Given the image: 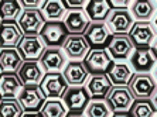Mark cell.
<instances>
[{"label":"cell","instance_id":"6da1fadb","mask_svg":"<svg viewBox=\"0 0 157 117\" xmlns=\"http://www.w3.org/2000/svg\"><path fill=\"white\" fill-rule=\"evenodd\" d=\"M133 99H151L156 96V79L151 73H133L128 83Z\"/></svg>","mask_w":157,"mask_h":117},{"label":"cell","instance_id":"7a4b0ae2","mask_svg":"<svg viewBox=\"0 0 157 117\" xmlns=\"http://www.w3.org/2000/svg\"><path fill=\"white\" fill-rule=\"evenodd\" d=\"M128 35L135 45V49L150 48L156 41V26L150 21H135Z\"/></svg>","mask_w":157,"mask_h":117},{"label":"cell","instance_id":"3957f363","mask_svg":"<svg viewBox=\"0 0 157 117\" xmlns=\"http://www.w3.org/2000/svg\"><path fill=\"white\" fill-rule=\"evenodd\" d=\"M17 102L24 113H36L40 112L45 103V97L41 93L38 85H24L17 95Z\"/></svg>","mask_w":157,"mask_h":117},{"label":"cell","instance_id":"277c9868","mask_svg":"<svg viewBox=\"0 0 157 117\" xmlns=\"http://www.w3.org/2000/svg\"><path fill=\"white\" fill-rule=\"evenodd\" d=\"M68 35L70 34L62 21H45L38 33L45 48H61Z\"/></svg>","mask_w":157,"mask_h":117},{"label":"cell","instance_id":"5b68a950","mask_svg":"<svg viewBox=\"0 0 157 117\" xmlns=\"http://www.w3.org/2000/svg\"><path fill=\"white\" fill-rule=\"evenodd\" d=\"M85 69L89 75H106L110 66L113 65V61L106 52V49H91L82 61Z\"/></svg>","mask_w":157,"mask_h":117},{"label":"cell","instance_id":"8992f818","mask_svg":"<svg viewBox=\"0 0 157 117\" xmlns=\"http://www.w3.org/2000/svg\"><path fill=\"white\" fill-rule=\"evenodd\" d=\"M38 88H40L41 93L44 95L45 99L61 100L62 95L68 89V85H67L61 72H51V73H44Z\"/></svg>","mask_w":157,"mask_h":117},{"label":"cell","instance_id":"52a82bcc","mask_svg":"<svg viewBox=\"0 0 157 117\" xmlns=\"http://www.w3.org/2000/svg\"><path fill=\"white\" fill-rule=\"evenodd\" d=\"M106 52L109 54L112 61H126L135 51V45L128 34H113L106 45Z\"/></svg>","mask_w":157,"mask_h":117},{"label":"cell","instance_id":"ba28073f","mask_svg":"<svg viewBox=\"0 0 157 117\" xmlns=\"http://www.w3.org/2000/svg\"><path fill=\"white\" fill-rule=\"evenodd\" d=\"M89 100L91 97L85 86H68L61 97V102L65 106L67 112H75V113H84Z\"/></svg>","mask_w":157,"mask_h":117},{"label":"cell","instance_id":"9c48e42d","mask_svg":"<svg viewBox=\"0 0 157 117\" xmlns=\"http://www.w3.org/2000/svg\"><path fill=\"white\" fill-rule=\"evenodd\" d=\"M17 24L23 35H38L45 20L38 9H23L20 17L17 18Z\"/></svg>","mask_w":157,"mask_h":117},{"label":"cell","instance_id":"30bf717a","mask_svg":"<svg viewBox=\"0 0 157 117\" xmlns=\"http://www.w3.org/2000/svg\"><path fill=\"white\" fill-rule=\"evenodd\" d=\"M135 20L132 18L128 9H110V13L106 18V27L110 34H129L133 27Z\"/></svg>","mask_w":157,"mask_h":117},{"label":"cell","instance_id":"8fae6325","mask_svg":"<svg viewBox=\"0 0 157 117\" xmlns=\"http://www.w3.org/2000/svg\"><path fill=\"white\" fill-rule=\"evenodd\" d=\"M130 68L136 73H150V71L156 65V47L135 49L129 57Z\"/></svg>","mask_w":157,"mask_h":117},{"label":"cell","instance_id":"7c38bea8","mask_svg":"<svg viewBox=\"0 0 157 117\" xmlns=\"http://www.w3.org/2000/svg\"><path fill=\"white\" fill-rule=\"evenodd\" d=\"M61 48L65 57L71 61H84L88 52L91 51V47L85 40L84 34H70Z\"/></svg>","mask_w":157,"mask_h":117},{"label":"cell","instance_id":"4fadbf2b","mask_svg":"<svg viewBox=\"0 0 157 117\" xmlns=\"http://www.w3.org/2000/svg\"><path fill=\"white\" fill-rule=\"evenodd\" d=\"M16 49L23 61H38L45 49V45L38 35H23Z\"/></svg>","mask_w":157,"mask_h":117},{"label":"cell","instance_id":"5bb4252c","mask_svg":"<svg viewBox=\"0 0 157 117\" xmlns=\"http://www.w3.org/2000/svg\"><path fill=\"white\" fill-rule=\"evenodd\" d=\"M84 37L91 49H101V48L105 49L112 34L105 23H89V26L84 33Z\"/></svg>","mask_w":157,"mask_h":117},{"label":"cell","instance_id":"9a60e30c","mask_svg":"<svg viewBox=\"0 0 157 117\" xmlns=\"http://www.w3.org/2000/svg\"><path fill=\"white\" fill-rule=\"evenodd\" d=\"M106 102L112 112L116 113V112H129L135 99L128 86H113L106 96Z\"/></svg>","mask_w":157,"mask_h":117},{"label":"cell","instance_id":"2e32d148","mask_svg":"<svg viewBox=\"0 0 157 117\" xmlns=\"http://www.w3.org/2000/svg\"><path fill=\"white\" fill-rule=\"evenodd\" d=\"M38 62L44 72H62L64 66L67 65V57L62 48H45Z\"/></svg>","mask_w":157,"mask_h":117},{"label":"cell","instance_id":"e0dca14e","mask_svg":"<svg viewBox=\"0 0 157 117\" xmlns=\"http://www.w3.org/2000/svg\"><path fill=\"white\" fill-rule=\"evenodd\" d=\"M61 73L68 86H84L89 78L82 61H70L64 66Z\"/></svg>","mask_w":157,"mask_h":117},{"label":"cell","instance_id":"ac0fdd59","mask_svg":"<svg viewBox=\"0 0 157 117\" xmlns=\"http://www.w3.org/2000/svg\"><path fill=\"white\" fill-rule=\"evenodd\" d=\"M84 86L91 99H106L110 89L113 88L108 75H91Z\"/></svg>","mask_w":157,"mask_h":117},{"label":"cell","instance_id":"d6986e66","mask_svg":"<svg viewBox=\"0 0 157 117\" xmlns=\"http://www.w3.org/2000/svg\"><path fill=\"white\" fill-rule=\"evenodd\" d=\"M23 33L17 21H0V49L2 48H17Z\"/></svg>","mask_w":157,"mask_h":117},{"label":"cell","instance_id":"ffe728a7","mask_svg":"<svg viewBox=\"0 0 157 117\" xmlns=\"http://www.w3.org/2000/svg\"><path fill=\"white\" fill-rule=\"evenodd\" d=\"M44 73L38 61H23L17 71V76L23 85H40Z\"/></svg>","mask_w":157,"mask_h":117},{"label":"cell","instance_id":"44dd1931","mask_svg":"<svg viewBox=\"0 0 157 117\" xmlns=\"http://www.w3.org/2000/svg\"><path fill=\"white\" fill-rule=\"evenodd\" d=\"M62 23L68 34H84L91 21L84 10H67V14Z\"/></svg>","mask_w":157,"mask_h":117},{"label":"cell","instance_id":"7402d4cb","mask_svg":"<svg viewBox=\"0 0 157 117\" xmlns=\"http://www.w3.org/2000/svg\"><path fill=\"white\" fill-rule=\"evenodd\" d=\"M24 85L18 79L17 73H0V97L16 99Z\"/></svg>","mask_w":157,"mask_h":117},{"label":"cell","instance_id":"603a6c76","mask_svg":"<svg viewBox=\"0 0 157 117\" xmlns=\"http://www.w3.org/2000/svg\"><path fill=\"white\" fill-rule=\"evenodd\" d=\"M129 13L136 21H150L156 14V3L150 0H135L129 6Z\"/></svg>","mask_w":157,"mask_h":117},{"label":"cell","instance_id":"cb8c5ba5","mask_svg":"<svg viewBox=\"0 0 157 117\" xmlns=\"http://www.w3.org/2000/svg\"><path fill=\"white\" fill-rule=\"evenodd\" d=\"M23 59L16 48L0 49V73H17Z\"/></svg>","mask_w":157,"mask_h":117},{"label":"cell","instance_id":"d4e9b609","mask_svg":"<svg viewBox=\"0 0 157 117\" xmlns=\"http://www.w3.org/2000/svg\"><path fill=\"white\" fill-rule=\"evenodd\" d=\"M84 11L91 23H105L110 13L109 2H106V0H89Z\"/></svg>","mask_w":157,"mask_h":117},{"label":"cell","instance_id":"484cf974","mask_svg":"<svg viewBox=\"0 0 157 117\" xmlns=\"http://www.w3.org/2000/svg\"><path fill=\"white\" fill-rule=\"evenodd\" d=\"M106 75L113 86H128L132 75H133V71L128 64L113 62V65L110 66V69L108 71Z\"/></svg>","mask_w":157,"mask_h":117},{"label":"cell","instance_id":"4316f807","mask_svg":"<svg viewBox=\"0 0 157 117\" xmlns=\"http://www.w3.org/2000/svg\"><path fill=\"white\" fill-rule=\"evenodd\" d=\"M129 114L132 117H156V96L151 99H136L129 109Z\"/></svg>","mask_w":157,"mask_h":117},{"label":"cell","instance_id":"83f0119b","mask_svg":"<svg viewBox=\"0 0 157 117\" xmlns=\"http://www.w3.org/2000/svg\"><path fill=\"white\" fill-rule=\"evenodd\" d=\"M45 21H62L67 14V9L61 0H47L41 9Z\"/></svg>","mask_w":157,"mask_h":117},{"label":"cell","instance_id":"f1b7e54d","mask_svg":"<svg viewBox=\"0 0 157 117\" xmlns=\"http://www.w3.org/2000/svg\"><path fill=\"white\" fill-rule=\"evenodd\" d=\"M85 117H112L113 112L106 99H91L84 110Z\"/></svg>","mask_w":157,"mask_h":117},{"label":"cell","instance_id":"f546056e","mask_svg":"<svg viewBox=\"0 0 157 117\" xmlns=\"http://www.w3.org/2000/svg\"><path fill=\"white\" fill-rule=\"evenodd\" d=\"M21 6L18 0H0V20L2 21H17L21 14Z\"/></svg>","mask_w":157,"mask_h":117},{"label":"cell","instance_id":"4dcf8cb0","mask_svg":"<svg viewBox=\"0 0 157 117\" xmlns=\"http://www.w3.org/2000/svg\"><path fill=\"white\" fill-rule=\"evenodd\" d=\"M40 113L43 117H65L68 112L59 99H47L41 107Z\"/></svg>","mask_w":157,"mask_h":117},{"label":"cell","instance_id":"1f68e13d","mask_svg":"<svg viewBox=\"0 0 157 117\" xmlns=\"http://www.w3.org/2000/svg\"><path fill=\"white\" fill-rule=\"evenodd\" d=\"M23 113L17 99H0V117H21Z\"/></svg>","mask_w":157,"mask_h":117},{"label":"cell","instance_id":"d6a6232c","mask_svg":"<svg viewBox=\"0 0 157 117\" xmlns=\"http://www.w3.org/2000/svg\"><path fill=\"white\" fill-rule=\"evenodd\" d=\"M89 0H64V7L67 10H84Z\"/></svg>","mask_w":157,"mask_h":117},{"label":"cell","instance_id":"836d02e7","mask_svg":"<svg viewBox=\"0 0 157 117\" xmlns=\"http://www.w3.org/2000/svg\"><path fill=\"white\" fill-rule=\"evenodd\" d=\"M18 3H20L21 9H38V10H41L45 0H20Z\"/></svg>","mask_w":157,"mask_h":117},{"label":"cell","instance_id":"e575fe53","mask_svg":"<svg viewBox=\"0 0 157 117\" xmlns=\"http://www.w3.org/2000/svg\"><path fill=\"white\" fill-rule=\"evenodd\" d=\"M132 2H129V0H112V2H109V6L110 9H128L129 10V6H130Z\"/></svg>","mask_w":157,"mask_h":117},{"label":"cell","instance_id":"d590c367","mask_svg":"<svg viewBox=\"0 0 157 117\" xmlns=\"http://www.w3.org/2000/svg\"><path fill=\"white\" fill-rule=\"evenodd\" d=\"M112 117H132L129 114V112H116V113L112 114Z\"/></svg>","mask_w":157,"mask_h":117},{"label":"cell","instance_id":"8d00e7d4","mask_svg":"<svg viewBox=\"0 0 157 117\" xmlns=\"http://www.w3.org/2000/svg\"><path fill=\"white\" fill-rule=\"evenodd\" d=\"M65 117H85L84 113H75V112H68Z\"/></svg>","mask_w":157,"mask_h":117},{"label":"cell","instance_id":"74e56055","mask_svg":"<svg viewBox=\"0 0 157 117\" xmlns=\"http://www.w3.org/2000/svg\"><path fill=\"white\" fill-rule=\"evenodd\" d=\"M21 117H43L40 112H36V113H23Z\"/></svg>","mask_w":157,"mask_h":117},{"label":"cell","instance_id":"f35d334b","mask_svg":"<svg viewBox=\"0 0 157 117\" xmlns=\"http://www.w3.org/2000/svg\"><path fill=\"white\" fill-rule=\"evenodd\" d=\"M0 99H2V97H0Z\"/></svg>","mask_w":157,"mask_h":117},{"label":"cell","instance_id":"ab89813d","mask_svg":"<svg viewBox=\"0 0 157 117\" xmlns=\"http://www.w3.org/2000/svg\"><path fill=\"white\" fill-rule=\"evenodd\" d=\"M0 21H2V20H0Z\"/></svg>","mask_w":157,"mask_h":117}]
</instances>
